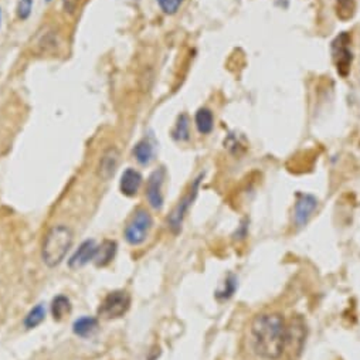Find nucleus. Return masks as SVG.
I'll return each instance as SVG.
<instances>
[{"label": "nucleus", "instance_id": "f257e3e1", "mask_svg": "<svg viewBox=\"0 0 360 360\" xmlns=\"http://www.w3.org/2000/svg\"><path fill=\"white\" fill-rule=\"evenodd\" d=\"M287 323L280 314L257 315L250 327L254 352L268 360L280 359L285 350Z\"/></svg>", "mask_w": 360, "mask_h": 360}, {"label": "nucleus", "instance_id": "f03ea898", "mask_svg": "<svg viewBox=\"0 0 360 360\" xmlns=\"http://www.w3.org/2000/svg\"><path fill=\"white\" fill-rule=\"evenodd\" d=\"M71 246H73V231L66 226L53 227L44 238L43 251H42L43 261L48 267H57L66 258Z\"/></svg>", "mask_w": 360, "mask_h": 360}, {"label": "nucleus", "instance_id": "7ed1b4c3", "mask_svg": "<svg viewBox=\"0 0 360 360\" xmlns=\"http://www.w3.org/2000/svg\"><path fill=\"white\" fill-rule=\"evenodd\" d=\"M350 43H352V37L346 32H343L331 44L334 64L336 67L338 74L343 78H346L350 74V69L353 63V53L350 48Z\"/></svg>", "mask_w": 360, "mask_h": 360}, {"label": "nucleus", "instance_id": "20e7f679", "mask_svg": "<svg viewBox=\"0 0 360 360\" xmlns=\"http://www.w3.org/2000/svg\"><path fill=\"white\" fill-rule=\"evenodd\" d=\"M152 216L149 215L147 210L145 208H139L135 212V215L132 216L131 222L128 223L127 228H125V238L127 242L132 246H139L142 244L149 231L152 228Z\"/></svg>", "mask_w": 360, "mask_h": 360}, {"label": "nucleus", "instance_id": "39448f33", "mask_svg": "<svg viewBox=\"0 0 360 360\" xmlns=\"http://www.w3.org/2000/svg\"><path fill=\"white\" fill-rule=\"evenodd\" d=\"M305 341H307V323L303 316H294L287 325L285 349L289 350L291 356L299 357L304 350Z\"/></svg>", "mask_w": 360, "mask_h": 360}, {"label": "nucleus", "instance_id": "423d86ee", "mask_svg": "<svg viewBox=\"0 0 360 360\" xmlns=\"http://www.w3.org/2000/svg\"><path fill=\"white\" fill-rule=\"evenodd\" d=\"M131 305V296L125 291L109 292L102 301L98 314L104 319H115L127 314Z\"/></svg>", "mask_w": 360, "mask_h": 360}, {"label": "nucleus", "instance_id": "0eeeda50", "mask_svg": "<svg viewBox=\"0 0 360 360\" xmlns=\"http://www.w3.org/2000/svg\"><path fill=\"white\" fill-rule=\"evenodd\" d=\"M201 177L203 174H200L197 179H195V182L192 183L190 186V190L188 192V195L180 200L176 207L173 208V212L170 213L169 216V228L177 234L180 231V228H182V223H183V219H185V215L188 213V210L190 207V204L195 201L196 196H197V192H199V186H200V182H201Z\"/></svg>", "mask_w": 360, "mask_h": 360}, {"label": "nucleus", "instance_id": "6e6552de", "mask_svg": "<svg viewBox=\"0 0 360 360\" xmlns=\"http://www.w3.org/2000/svg\"><path fill=\"white\" fill-rule=\"evenodd\" d=\"M165 180V169L161 168L147 179V186H146V197L149 204L154 208L161 210L163 206V193H162V186Z\"/></svg>", "mask_w": 360, "mask_h": 360}, {"label": "nucleus", "instance_id": "1a4fd4ad", "mask_svg": "<svg viewBox=\"0 0 360 360\" xmlns=\"http://www.w3.org/2000/svg\"><path fill=\"white\" fill-rule=\"evenodd\" d=\"M316 206H318V200L312 195H307V193L298 195L295 208H294L295 224L299 227L305 226L308 223V220L311 219L312 213L315 212Z\"/></svg>", "mask_w": 360, "mask_h": 360}, {"label": "nucleus", "instance_id": "9d476101", "mask_svg": "<svg viewBox=\"0 0 360 360\" xmlns=\"http://www.w3.org/2000/svg\"><path fill=\"white\" fill-rule=\"evenodd\" d=\"M142 180H143L142 174L138 170L128 168L123 173L121 180H119V189H121L123 195L132 197L139 192V189L142 186Z\"/></svg>", "mask_w": 360, "mask_h": 360}, {"label": "nucleus", "instance_id": "9b49d317", "mask_svg": "<svg viewBox=\"0 0 360 360\" xmlns=\"http://www.w3.org/2000/svg\"><path fill=\"white\" fill-rule=\"evenodd\" d=\"M118 163H119L118 149L116 147H109L108 151L104 152V155H102V158L100 161L98 176L107 182V180H109L115 174Z\"/></svg>", "mask_w": 360, "mask_h": 360}, {"label": "nucleus", "instance_id": "f8f14e48", "mask_svg": "<svg viewBox=\"0 0 360 360\" xmlns=\"http://www.w3.org/2000/svg\"><path fill=\"white\" fill-rule=\"evenodd\" d=\"M97 251V246L93 242V240H87L84 242L78 250L74 253V255L70 260V267L71 268H81L84 265H87L89 261L94 260Z\"/></svg>", "mask_w": 360, "mask_h": 360}, {"label": "nucleus", "instance_id": "ddd939ff", "mask_svg": "<svg viewBox=\"0 0 360 360\" xmlns=\"http://www.w3.org/2000/svg\"><path fill=\"white\" fill-rule=\"evenodd\" d=\"M195 123H196V128L201 135H208L212 134L213 128H215V116L213 112L210 111L208 108H200L196 112L195 116Z\"/></svg>", "mask_w": 360, "mask_h": 360}, {"label": "nucleus", "instance_id": "4468645a", "mask_svg": "<svg viewBox=\"0 0 360 360\" xmlns=\"http://www.w3.org/2000/svg\"><path fill=\"white\" fill-rule=\"evenodd\" d=\"M132 152H134L135 159H136L141 165H143V166L151 163V162L154 161V156H155L154 145H152L151 142H149L147 139L139 141V142L134 146V151H132Z\"/></svg>", "mask_w": 360, "mask_h": 360}, {"label": "nucleus", "instance_id": "2eb2a0df", "mask_svg": "<svg viewBox=\"0 0 360 360\" xmlns=\"http://www.w3.org/2000/svg\"><path fill=\"white\" fill-rule=\"evenodd\" d=\"M115 253H116V243L111 242V240H107V242H104L100 247H97L93 261L96 262L97 267H105L112 261Z\"/></svg>", "mask_w": 360, "mask_h": 360}, {"label": "nucleus", "instance_id": "dca6fc26", "mask_svg": "<svg viewBox=\"0 0 360 360\" xmlns=\"http://www.w3.org/2000/svg\"><path fill=\"white\" fill-rule=\"evenodd\" d=\"M98 327V321L93 316H84V318H80L74 322V326H73V331L75 335L78 336H89L93 335Z\"/></svg>", "mask_w": 360, "mask_h": 360}, {"label": "nucleus", "instance_id": "f3484780", "mask_svg": "<svg viewBox=\"0 0 360 360\" xmlns=\"http://www.w3.org/2000/svg\"><path fill=\"white\" fill-rule=\"evenodd\" d=\"M172 136L177 142H186L190 138V119L186 114H180L177 116L176 125L173 128Z\"/></svg>", "mask_w": 360, "mask_h": 360}, {"label": "nucleus", "instance_id": "a211bd4d", "mask_svg": "<svg viewBox=\"0 0 360 360\" xmlns=\"http://www.w3.org/2000/svg\"><path fill=\"white\" fill-rule=\"evenodd\" d=\"M70 311H71V304H70V299L67 296L58 295L53 299L51 314H53L55 321H62L67 314H70Z\"/></svg>", "mask_w": 360, "mask_h": 360}, {"label": "nucleus", "instance_id": "6ab92c4d", "mask_svg": "<svg viewBox=\"0 0 360 360\" xmlns=\"http://www.w3.org/2000/svg\"><path fill=\"white\" fill-rule=\"evenodd\" d=\"M357 0H336V16L342 21L350 20L356 13Z\"/></svg>", "mask_w": 360, "mask_h": 360}, {"label": "nucleus", "instance_id": "aec40b11", "mask_svg": "<svg viewBox=\"0 0 360 360\" xmlns=\"http://www.w3.org/2000/svg\"><path fill=\"white\" fill-rule=\"evenodd\" d=\"M44 316H46L44 307L43 305H37L36 308H33L32 311L27 314V316L24 319V325L28 329L36 327V326H39L44 321Z\"/></svg>", "mask_w": 360, "mask_h": 360}, {"label": "nucleus", "instance_id": "412c9836", "mask_svg": "<svg viewBox=\"0 0 360 360\" xmlns=\"http://www.w3.org/2000/svg\"><path fill=\"white\" fill-rule=\"evenodd\" d=\"M183 2L185 0H158V5L163 13L172 16L179 12V9L183 5Z\"/></svg>", "mask_w": 360, "mask_h": 360}, {"label": "nucleus", "instance_id": "4be33fe9", "mask_svg": "<svg viewBox=\"0 0 360 360\" xmlns=\"http://www.w3.org/2000/svg\"><path fill=\"white\" fill-rule=\"evenodd\" d=\"M32 10H33V0H20L17 9H16V13H17V17L21 21H24L30 17V15H32Z\"/></svg>", "mask_w": 360, "mask_h": 360}, {"label": "nucleus", "instance_id": "5701e85b", "mask_svg": "<svg viewBox=\"0 0 360 360\" xmlns=\"http://www.w3.org/2000/svg\"><path fill=\"white\" fill-rule=\"evenodd\" d=\"M235 287H237V280L234 276H230L227 280H226V284H224V289L223 291H217L216 296L219 299H228L234 291H235Z\"/></svg>", "mask_w": 360, "mask_h": 360}, {"label": "nucleus", "instance_id": "b1692460", "mask_svg": "<svg viewBox=\"0 0 360 360\" xmlns=\"http://www.w3.org/2000/svg\"><path fill=\"white\" fill-rule=\"evenodd\" d=\"M62 3H63V9L67 15H74L80 8L81 0H62Z\"/></svg>", "mask_w": 360, "mask_h": 360}, {"label": "nucleus", "instance_id": "393cba45", "mask_svg": "<svg viewBox=\"0 0 360 360\" xmlns=\"http://www.w3.org/2000/svg\"><path fill=\"white\" fill-rule=\"evenodd\" d=\"M2 17H3V13H2V8H0V26H2Z\"/></svg>", "mask_w": 360, "mask_h": 360}, {"label": "nucleus", "instance_id": "a878e982", "mask_svg": "<svg viewBox=\"0 0 360 360\" xmlns=\"http://www.w3.org/2000/svg\"><path fill=\"white\" fill-rule=\"evenodd\" d=\"M46 2H47V3H50V2H53V0H46Z\"/></svg>", "mask_w": 360, "mask_h": 360}]
</instances>
